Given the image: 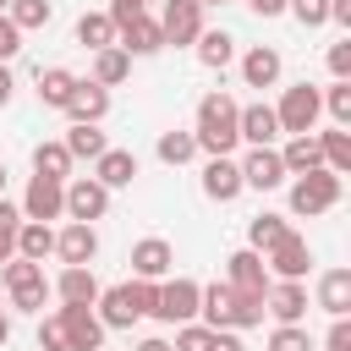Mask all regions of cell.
Instances as JSON below:
<instances>
[{
    "label": "cell",
    "mask_w": 351,
    "mask_h": 351,
    "mask_svg": "<svg viewBox=\"0 0 351 351\" xmlns=\"http://www.w3.org/2000/svg\"><path fill=\"white\" fill-rule=\"evenodd\" d=\"M11 93H16V77H11V66H5V60H0V110H5V104H11Z\"/></svg>",
    "instance_id": "49"
},
{
    "label": "cell",
    "mask_w": 351,
    "mask_h": 351,
    "mask_svg": "<svg viewBox=\"0 0 351 351\" xmlns=\"http://www.w3.org/2000/svg\"><path fill=\"white\" fill-rule=\"evenodd\" d=\"M66 115H71V121H104V115H110V88L93 82V77H77V88H71V99H66Z\"/></svg>",
    "instance_id": "20"
},
{
    "label": "cell",
    "mask_w": 351,
    "mask_h": 351,
    "mask_svg": "<svg viewBox=\"0 0 351 351\" xmlns=\"http://www.w3.org/2000/svg\"><path fill=\"white\" fill-rule=\"evenodd\" d=\"M0 263H5V258H0Z\"/></svg>",
    "instance_id": "56"
},
{
    "label": "cell",
    "mask_w": 351,
    "mask_h": 351,
    "mask_svg": "<svg viewBox=\"0 0 351 351\" xmlns=\"http://www.w3.org/2000/svg\"><path fill=\"white\" fill-rule=\"evenodd\" d=\"M5 16H11L22 33H33V27H49L55 5H49V0H11V5H5Z\"/></svg>",
    "instance_id": "37"
},
{
    "label": "cell",
    "mask_w": 351,
    "mask_h": 351,
    "mask_svg": "<svg viewBox=\"0 0 351 351\" xmlns=\"http://www.w3.org/2000/svg\"><path fill=\"white\" fill-rule=\"evenodd\" d=\"M285 11H291L302 27H324V22H329V0H285Z\"/></svg>",
    "instance_id": "42"
},
{
    "label": "cell",
    "mask_w": 351,
    "mask_h": 351,
    "mask_svg": "<svg viewBox=\"0 0 351 351\" xmlns=\"http://www.w3.org/2000/svg\"><path fill=\"white\" fill-rule=\"evenodd\" d=\"M5 5H11V0H0V11H5Z\"/></svg>",
    "instance_id": "55"
},
{
    "label": "cell",
    "mask_w": 351,
    "mask_h": 351,
    "mask_svg": "<svg viewBox=\"0 0 351 351\" xmlns=\"http://www.w3.org/2000/svg\"><path fill=\"white\" fill-rule=\"evenodd\" d=\"M247 11L269 22V16H280V11H285V0H247Z\"/></svg>",
    "instance_id": "48"
},
{
    "label": "cell",
    "mask_w": 351,
    "mask_h": 351,
    "mask_svg": "<svg viewBox=\"0 0 351 351\" xmlns=\"http://www.w3.org/2000/svg\"><path fill=\"white\" fill-rule=\"evenodd\" d=\"M324 351H351V324H346V318H335V324H329V335H324Z\"/></svg>",
    "instance_id": "46"
},
{
    "label": "cell",
    "mask_w": 351,
    "mask_h": 351,
    "mask_svg": "<svg viewBox=\"0 0 351 351\" xmlns=\"http://www.w3.org/2000/svg\"><path fill=\"white\" fill-rule=\"evenodd\" d=\"M137 351H170V340H159V335H148V340H137Z\"/></svg>",
    "instance_id": "51"
},
{
    "label": "cell",
    "mask_w": 351,
    "mask_h": 351,
    "mask_svg": "<svg viewBox=\"0 0 351 351\" xmlns=\"http://www.w3.org/2000/svg\"><path fill=\"white\" fill-rule=\"evenodd\" d=\"M263 313H269L274 324H302V318H307V285H302V280H269Z\"/></svg>",
    "instance_id": "13"
},
{
    "label": "cell",
    "mask_w": 351,
    "mask_h": 351,
    "mask_svg": "<svg viewBox=\"0 0 351 351\" xmlns=\"http://www.w3.org/2000/svg\"><path fill=\"white\" fill-rule=\"evenodd\" d=\"M5 340H11V318L0 313V346H5Z\"/></svg>",
    "instance_id": "52"
},
{
    "label": "cell",
    "mask_w": 351,
    "mask_h": 351,
    "mask_svg": "<svg viewBox=\"0 0 351 351\" xmlns=\"http://www.w3.org/2000/svg\"><path fill=\"white\" fill-rule=\"evenodd\" d=\"M93 252H99V230L93 225L71 219L66 230H55V258L60 263H93Z\"/></svg>",
    "instance_id": "22"
},
{
    "label": "cell",
    "mask_w": 351,
    "mask_h": 351,
    "mask_svg": "<svg viewBox=\"0 0 351 351\" xmlns=\"http://www.w3.org/2000/svg\"><path fill=\"white\" fill-rule=\"evenodd\" d=\"M197 5H230V0H197Z\"/></svg>",
    "instance_id": "53"
},
{
    "label": "cell",
    "mask_w": 351,
    "mask_h": 351,
    "mask_svg": "<svg viewBox=\"0 0 351 351\" xmlns=\"http://www.w3.org/2000/svg\"><path fill=\"white\" fill-rule=\"evenodd\" d=\"M225 285L241 291V296H263V291H269V263H263V252L236 247V252L225 258Z\"/></svg>",
    "instance_id": "10"
},
{
    "label": "cell",
    "mask_w": 351,
    "mask_h": 351,
    "mask_svg": "<svg viewBox=\"0 0 351 351\" xmlns=\"http://www.w3.org/2000/svg\"><path fill=\"white\" fill-rule=\"evenodd\" d=\"M49 291H55L60 302H88V307L99 302V280H93V269H88V263H66V269L55 274V285H49Z\"/></svg>",
    "instance_id": "24"
},
{
    "label": "cell",
    "mask_w": 351,
    "mask_h": 351,
    "mask_svg": "<svg viewBox=\"0 0 351 351\" xmlns=\"http://www.w3.org/2000/svg\"><path fill=\"white\" fill-rule=\"evenodd\" d=\"M280 71H285V60H280L274 44H252V49L241 55V82H247V88H274Z\"/></svg>",
    "instance_id": "19"
},
{
    "label": "cell",
    "mask_w": 351,
    "mask_h": 351,
    "mask_svg": "<svg viewBox=\"0 0 351 351\" xmlns=\"http://www.w3.org/2000/svg\"><path fill=\"white\" fill-rule=\"evenodd\" d=\"M71 154H66V143H38L33 148V176H55V181H71Z\"/></svg>",
    "instance_id": "33"
},
{
    "label": "cell",
    "mask_w": 351,
    "mask_h": 351,
    "mask_svg": "<svg viewBox=\"0 0 351 351\" xmlns=\"http://www.w3.org/2000/svg\"><path fill=\"white\" fill-rule=\"evenodd\" d=\"M176 269V247L165 241V236H143L137 247H132V274L137 280H165Z\"/></svg>",
    "instance_id": "17"
},
{
    "label": "cell",
    "mask_w": 351,
    "mask_h": 351,
    "mask_svg": "<svg viewBox=\"0 0 351 351\" xmlns=\"http://www.w3.org/2000/svg\"><path fill=\"white\" fill-rule=\"evenodd\" d=\"M16 230H22V208L0 197V258H11V252H16Z\"/></svg>",
    "instance_id": "41"
},
{
    "label": "cell",
    "mask_w": 351,
    "mask_h": 351,
    "mask_svg": "<svg viewBox=\"0 0 351 351\" xmlns=\"http://www.w3.org/2000/svg\"><path fill=\"white\" fill-rule=\"evenodd\" d=\"M104 214H110V186L93 181V176H71V181H66V219L93 225V219H104Z\"/></svg>",
    "instance_id": "8"
},
{
    "label": "cell",
    "mask_w": 351,
    "mask_h": 351,
    "mask_svg": "<svg viewBox=\"0 0 351 351\" xmlns=\"http://www.w3.org/2000/svg\"><path fill=\"white\" fill-rule=\"evenodd\" d=\"M269 351H313V335H307L302 324H274Z\"/></svg>",
    "instance_id": "39"
},
{
    "label": "cell",
    "mask_w": 351,
    "mask_h": 351,
    "mask_svg": "<svg viewBox=\"0 0 351 351\" xmlns=\"http://www.w3.org/2000/svg\"><path fill=\"white\" fill-rule=\"evenodd\" d=\"M263 263H269V280H302V274L313 269V247H307V236L285 230V236L263 252Z\"/></svg>",
    "instance_id": "9"
},
{
    "label": "cell",
    "mask_w": 351,
    "mask_h": 351,
    "mask_svg": "<svg viewBox=\"0 0 351 351\" xmlns=\"http://www.w3.org/2000/svg\"><path fill=\"white\" fill-rule=\"evenodd\" d=\"M154 285H159V280H137V274H132L126 285L99 291V302H93V307H99V324H104V329H132L137 318H148V313H154Z\"/></svg>",
    "instance_id": "3"
},
{
    "label": "cell",
    "mask_w": 351,
    "mask_h": 351,
    "mask_svg": "<svg viewBox=\"0 0 351 351\" xmlns=\"http://www.w3.org/2000/svg\"><path fill=\"white\" fill-rule=\"evenodd\" d=\"M318 307H324L329 318H346V313H351V269H329V274L318 280Z\"/></svg>",
    "instance_id": "26"
},
{
    "label": "cell",
    "mask_w": 351,
    "mask_h": 351,
    "mask_svg": "<svg viewBox=\"0 0 351 351\" xmlns=\"http://www.w3.org/2000/svg\"><path fill=\"white\" fill-rule=\"evenodd\" d=\"M241 165V186H252V192H274V186H285V165H280V148L269 143V148H252L247 159H236Z\"/></svg>",
    "instance_id": "15"
},
{
    "label": "cell",
    "mask_w": 351,
    "mask_h": 351,
    "mask_svg": "<svg viewBox=\"0 0 351 351\" xmlns=\"http://www.w3.org/2000/svg\"><path fill=\"white\" fill-rule=\"evenodd\" d=\"M197 313L208 329H252V324H263V296H241L225 280H214L197 291Z\"/></svg>",
    "instance_id": "1"
},
{
    "label": "cell",
    "mask_w": 351,
    "mask_h": 351,
    "mask_svg": "<svg viewBox=\"0 0 351 351\" xmlns=\"http://www.w3.org/2000/svg\"><path fill=\"white\" fill-rule=\"evenodd\" d=\"M318 115H324V93L313 88V82H291L285 93H280V104H274V121H280V132H313L318 126Z\"/></svg>",
    "instance_id": "5"
},
{
    "label": "cell",
    "mask_w": 351,
    "mask_h": 351,
    "mask_svg": "<svg viewBox=\"0 0 351 351\" xmlns=\"http://www.w3.org/2000/svg\"><path fill=\"white\" fill-rule=\"evenodd\" d=\"M38 351H71V346H66V324H60V313H49V318L38 324Z\"/></svg>",
    "instance_id": "43"
},
{
    "label": "cell",
    "mask_w": 351,
    "mask_h": 351,
    "mask_svg": "<svg viewBox=\"0 0 351 351\" xmlns=\"http://www.w3.org/2000/svg\"><path fill=\"white\" fill-rule=\"evenodd\" d=\"M71 88H77V71H66V66H38V104L66 110Z\"/></svg>",
    "instance_id": "28"
},
{
    "label": "cell",
    "mask_w": 351,
    "mask_h": 351,
    "mask_svg": "<svg viewBox=\"0 0 351 351\" xmlns=\"http://www.w3.org/2000/svg\"><path fill=\"white\" fill-rule=\"evenodd\" d=\"M66 214V181H55V176H33L27 181V192H22V219H60Z\"/></svg>",
    "instance_id": "12"
},
{
    "label": "cell",
    "mask_w": 351,
    "mask_h": 351,
    "mask_svg": "<svg viewBox=\"0 0 351 351\" xmlns=\"http://www.w3.org/2000/svg\"><path fill=\"white\" fill-rule=\"evenodd\" d=\"M16 55H22V27L0 11V60H16Z\"/></svg>",
    "instance_id": "44"
},
{
    "label": "cell",
    "mask_w": 351,
    "mask_h": 351,
    "mask_svg": "<svg viewBox=\"0 0 351 351\" xmlns=\"http://www.w3.org/2000/svg\"><path fill=\"white\" fill-rule=\"evenodd\" d=\"M77 44H82V49H104V44H115V22H110V11H82V16H77Z\"/></svg>",
    "instance_id": "32"
},
{
    "label": "cell",
    "mask_w": 351,
    "mask_h": 351,
    "mask_svg": "<svg viewBox=\"0 0 351 351\" xmlns=\"http://www.w3.org/2000/svg\"><path fill=\"white\" fill-rule=\"evenodd\" d=\"M324 93V110H329V121L335 126H351V77H335L329 88H318Z\"/></svg>",
    "instance_id": "38"
},
{
    "label": "cell",
    "mask_w": 351,
    "mask_h": 351,
    "mask_svg": "<svg viewBox=\"0 0 351 351\" xmlns=\"http://www.w3.org/2000/svg\"><path fill=\"white\" fill-rule=\"evenodd\" d=\"M280 165L285 176H302V170H318L324 165V148H318V132H296L285 148H280Z\"/></svg>",
    "instance_id": "25"
},
{
    "label": "cell",
    "mask_w": 351,
    "mask_h": 351,
    "mask_svg": "<svg viewBox=\"0 0 351 351\" xmlns=\"http://www.w3.org/2000/svg\"><path fill=\"white\" fill-rule=\"evenodd\" d=\"M208 340H214V329H208V324H176L170 351H208Z\"/></svg>",
    "instance_id": "40"
},
{
    "label": "cell",
    "mask_w": 351,
    "mask_h": 351,
    "mask_svg": "<svg viewBox=\"0 0 351 351\" xmlns=\"http://www.w3.org/2000/svg\"><path fill=\"white\" fill-rule=\"evenodd\" d=\"M208 351H247V346L236 340V329H214V340H208Z\"/></svg>",
    "instance_id": "47"
},
{
    "label": "cell",
    "mask_w": 351,
    "mask_h": 351,
    "mask_svg": "<svg viewBox=\"0 0 351 351\" xmlns=\"http://www.w3.org/2000/svg\"><path fill=\"white\" fill-rule=\"evenodd\" d=\"M285 230H291L285 214H258V219H247V247H252V252H269Z\"/></svg>",
    "instance_id": "34"
},
{
    "label": "cell",
    "mask_w": 351,
    "mask_h": 351,
    "mask_svg": "<svg viewBox=\"0 0 351 351\" xmlns=\"http://www.w3.org/2000/svg\"><path fill=\"white\" fill-rule=\"evenodd\" d=\"M60 143H66L71 159H99V154L110 148V137L99 132V121H71V132H66Z\"/></svg>",
    "instance_id": "29"
},
{
    "label": "cell",
    "mask_w": 351,
    "mask_h": 351,
    "mask_svg": "<svg viewBox=\"0 0 351 351\" xmlns=\"http://www.w3.org/2000/svg\"><path fill=\"white\" fill-rule=\"evenodd\" d=\"M93 181H104L110 192H115V186H132V181H137V154H132V148H104V154L93 159Z\"/></svg>",
    "instance_id": "23"
},
{
    "label": "cell",
    "mask_w": 351,
    "mask_h": 351,
    "mask_svg": "<svg viewBox=\"0 0 351 351\" xmlns=\"http://www.w3.org/2000/svg\"><path fill=\"white\" fill-rule=\"evenodd\" d=\"M115 44L126 49V55H159L165 49V33H159V16H132V22H121L115 27Z\"/></svg>",
    "instance_id": "18"
},
{
    "label": "cell",
    "mask_w": 351,
    "mask_h": 351,
    "mask_svg": "<svg viewBox=\"0 0 351 351\" xmlns=\"http://www.w3.org/2000/svg\"><path fill=\"white\" fill-rule=\"evenodd\" d=\"M318 148H324V165H329L335 176H346V170H351V132H346V126L318 132Z\"/></svg>",
    "instance_id": "36"
},
{
    "label": "cell",
    "mask_w": 351,
    "mask_h": 351,
    "mask_svg": "<svg viewBox=\"0 0 351 351\" xmlns=\"http://www.w3.org/2000/svg\"><path fill=\"white\" fill-rule=\"evenodd\" d=\"M49 252H55V230H49L44 219H22V230H16V258L44 263Z\"/></svg>",
    "instance_id": "31"
},
{
    "label": "cell",
    "mask_w": 351,
    "mask_h": 351,
    "mask_svg": "<svg viewBox=\"0 0 351 351\" xmlns=\"http://www.w3.org/2000/svg\"><path fill=\"white\" fill-rule=\"evenodd\" d=\"M236 115H241V104H236L230 93H203V99H197V126H192L197 148H203V154H230V148L241 143Z\"/></svg>",
    "instance_id": "2"
},
{
    "label": "cell",
    "mask_w": 351,
    "mask_h": 351,
    "mask_svg": "<svg viewBox=\"0 0 351 351\" xmlns=\"http://www.w3.org/2000/svg\"><path fill=\"white\" fill-rule=\"evenodd\" d=\"M165 165H186V159H197V137L192 132H181V126H170V132H159V148H154Z\"/></svg>",
    "instance_id": "35"
},
{
    "label": "cell",
    "mask_w": 351,
    "mask_h": 351,
    "mask_svg": "<svg viewBox=\"0 0 351 351\" xmlns=\"http://www.w3.org/2000/svg\"><path fill=\"white\" fill-rule=\"evenodd\" d=\"M0 197H5V165H0Z\"/></svg>",
    "instance_id": "54"
},
{
    "label": "cell",
    "mask_w": 351,
    "mask_h": 351,
    "mask_svg": "<svg viewBox=\"0 0 351 351\" xmlns=\"http://www.w3.org/2000/svg\"><path fill=\"white\" fill-rule=\"evenodd\" d=\"M126 77H132V55H126L121 44H104V49H93V82L115 88V82H126Z\"/></svg>",
    "instance_id": "30"
},
{
    "label": "cell",
    "mask_w": 351,
    "mask_h": 351,
    "mask_svg": "<svg viewBox=\"0 0 351 351\" xmlns=\"http://www.w3.org/2000/svg\"><path fill=\"white\" fill-rule=\"evenodd\" d=\"M55 313H60V324H66V346H71V351H99V346H104V324H99V313H93L88 302H60Z\"/></svg>",
    "instance_id": "11"
},
{
    "label": "cell",
    "mask_w": 351,
    "mask_h": 351,
    "mask_svg": "<svg viewBox=\"0 0 351 351\" xmlns=\"http://www.w3.org/2000/svg\"><path fill=\"white\" fill-rule=\"evenodd\" d=\"M329 71H335V77H351V33L329 44Z\"/></svg>",
    "instance_id": "45"
},
{
    "label": "cell",
    "mask_w": 351,
    "mask_h": 351,
    "mask_svg": "<svg viewBox=\"0 0 351 351\" xmlns=\"http://www.w3.org/2000/svg\"><path fill=\"white\" fill-rule=\"evenodd\" d=\"M192 49H197V60H203L208 71H225V66L236 60V38H230V33H219V27H203Z\"/></svg>",
    "instance_id": "27"
},
{
    "label": "cell",
    "mask_w": 351,
    "mask_h": 351,
    "mask_svg": "<svg viewBox=\"0 0 351 351\" xmlns=\"http://www.w3.org/2000/svg\"><path fill=\"white\" fill-rule=\"evenodd\" d=\"M329 22H340V27H351V0H329Z\"/></svg>",
    "instance_id": "50"
},
{
    "label": "cell",
    "mask_w": 351,
    "mask_h": 351,
    "mask_svg": "<svg viewBox=\"0 0 351 351\" xmlns=\"http://www.w3.org/2000/svg\"><path fill=\"white\" fill-rule=\"evenodd\" d=\"M5 291H11V307H22V313H38L44 302H49V280H44V263H33V258H5Z\"/></svg>",
    "instance_id": "6"
},
{
    "label": "cell",
    "mask_w": 351,
    "mask_h": 351,
    "mask_svg": "<svg viewBox=\"0 0 351 351\" xmlns=\"http://www.w3.org/2000/svg\"><path fill=\"white\" fill-rule=\"evenodd\" d=\"M236 132H241V143H252V148H269L274 137H280V121H274V104H241V115H236Z\"/></svg>",
    "instance_id": "21"
},
{
    "label": "cell",
    "mask_w": 351,
    "mask_h": 351,
    "mask_svg": "<svg viewBox=\"0 0 351 351\" xmlns=\"http://www.w3.org/2000/svg\"><path fill=\"white\" fill-rule=\"evenodd\" d=\"M335 203H340V176H335L329 165L302 170V176L291 181V214H296V219H318V214H329Z\"/></svg>",
    "instance_id": "4"
},
{
    "label": "cell",
    "mask_w": 351,
    "mask_h": 351,
    "mask_svg": "<svg viewBox=\"0 0 351 351\" xmlns=\"http://www.w3.org/2000/svg\"><path fill=\"white\" fill-rule=\"evenodd\" d=\"M197 280H186V274H176V280H159L154 285V313L148 318H159V324H192L197 318Z\"/></svg>",
    "instance_id": "7"
},
{
    "label": "cell",
    "mask_w": 351,
    "mask_h": 351,
    "mask_svg": "<svg viewBox=\"0 0 351 351\" xmlns=\"http://www.w3.org/2000/svg\"><path fill=\"white\" fill-rule=\"evenodd\" d=\"M247 186H241V165L230 159V154H208V165H203V197H214V203H236Z\"/></svg>",
    "instance_id": "16"
},
{
    "label": "cell",
    "mask_w": 351,
    "mask_h": 351,
    "mask_svg": "<svg viewBox=\"0 0 351 351\" xmlns=\"http://www.w3.org/2000/svg\"><path fill=\"white\" fill-rule=\"evenodd\" d=\"M159 33H165V44H197V33H203V5H197V0H165Z\"/></svg>",
    "instance_id": "14"
}]
</instances>
